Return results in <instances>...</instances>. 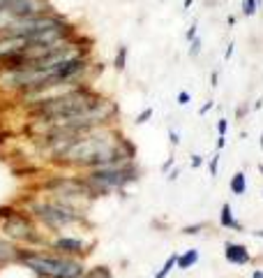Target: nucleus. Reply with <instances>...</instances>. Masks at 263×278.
Wrapping results in <instances>:
<instances>
[{
	"mask_svg": "<svg viewBox=\"0 0 263 278\" xmlns=\"http://www.w3.org/2000/svg\"><path fill=\"white\" fill-rule=\"evenodd\" d=\"M196 35H199V26H196V21H194V23L187 28V33H185V37H187V42H192Z\"/></svg>",
	"mask_w": 263,
	"mask_h": 278,
	"instance_id": "19",
	"label": "nucleus"
},
{
	"mask_svg": "<svg viewBox=\"0 0 263 278\" xmlns=\"http://www.w3.org/2000/svg\"><path fill=\"white\" fill-rule=\"evenodd\" d=\"M252 278H263V271H254V273H252Z\"/></svg>",
	"mask_w": 263,
	"mask_h": 278,
	"instance_id": "33",
	"label": "nucleus"
},
{
	"mask_svg": "<svg viewBox=\"0 0 263 278\" xmlns=\"http://www.w3.org/2000/svg\"><path fill=\"white\" fill-rule=\"evenodd\" d=\"M176 262H178V255H176V253H173V255H169V260H166V262H164V267L159 269L157 273H155V278H166V276H169L171 271H173Z\"/></svg>",
	"mask_w": 263,
	"mask_h": 278,
	"instance_id": "14",
	"label": "nucleus"
},
{
	"mask_svg": "<svg viewBox=\"0 0 263 278\" xmlns=\"http://www.w3.org/2000/svg\"><path fill=\"white\" fill-rule=\"evenodd\" d=\"M224 258L228 260L231 264H247L249 260H252V255H249V250L243 246V243H226V250H224Z\"/></svg>",
	"mask_w": 263,
	"mask_h": 278,
	"instance_id": "8",
	"label": "nucleus"
},
{
	"mask_svg": "<svg viewBox=\"0 0 263 278\" xmlns=\"http://www.w3.org/2000/svg\"><path fill=\"white\" fill-rule=\"evenodd\" d=\"M199 54H201V37L196 35L192 42H189V56H194V58H196Z\"/></svg>",
	"mask_w": 263,
	"mask_h": 278,
	"instance_id": "16",
	"label": "nucleus"
},
{
	"mask_svg": "<svg viewBox=\"0 0 263 278\" xmlns=\"http://www.w3.org/2000/svg\"><path fill=\"white\" fill-rule=\"evenodd\" d=\"M16 253H19V248H16L14 243L5 241V239H0V264L7 262V260H14Z\"/></svg>",
	"mask_w": 263,
	"mask_h": 278,
	"instance_id": "10",
	"label": "nucleus"
},
{
	"mask_svg": "<svg viewBox=\"0 0 263 278\" xmlns=\"http://www.w3.org/2000/svg\"><path fill=\"white\" fill-rule=\"evenodd\" d=\"M3 232H5L10 239H14V241H30V243L40 241V234H37V230L33 228L30 218L23 216L21 211L3 222Z\"/></svg>",
	"mask_w": 263,
	"mask_h": 278,
	"instance_id": "6",
	"label": "nucleus"
},
{
	"mask_svg": "<svg viewBox=\"0 0 263 278\" xmlns=\"http://www.w3.org/2000/svg\"><path fill=\"white\" fill-rule=\"evenodd\" d=\"M113 67H115V70H118V72H123L125 67H127V46H120V49L115 51Z\"/></svg>",
	"mask_w": 263,
	"mask_h": 278,
	"instance_id": "13",
	"label": "nucleus"
},
{
	"mask_svg": "<svg viewBox=\"0 0 263 278\" xmlns=\"http://www.w3.org/2000/svg\"><path fill=\"white\" fill-rule=\"evenodd\" d=\"M217 160H219L217 156H215L213 160H210V176H217Z\"/></svg>",
	"mask_w": 263,
	"mask_h": 278,
	"instance_id": "24",
	"label": "nucleus"
},
{
	"mask_svg": "<svg viewBox=\"0 0 263 278\" xmlns=\"http://www.w3.org/2000/svg\"><path fill=\"white\" fill-rule=\"evenodd\" d=\"M192 3H194V0H183V7H185V10H189V7H192Z\"/></svg>",
	"mask_w": 263,
	"mask_h": 278,
	"instance_id": "31",
	"label": "nucleus"
},
{
	"mask_svg": "<svg viewBox=\"0 0 263 278\" xmlns=\"http://www.w3.org/2000/svg\"><path fill=\"white\" fill-rule=\"evenodd\" d=\"M258 12L256 0H243V16H254Z\"/></svg>",
	"mask_w": 263,
	"mask_h": 278,
	"instance_id": "15",
	"label": "nucleus"
},
{
	"mask_svg": "<svg viewBox=\"0 0 263 278\" xmlns=\"http://www.w3.org/2000/svg\"><path fill=\"white\" fill-rule=\"evenodd\" d=\"M203 228H206L203 222H199V225H189V228H185L183 232H185V234H199V232H201V230H203Z\"/></svg>",
	"mask_w": 263,
	"mask_h": 278,
	"instance_id": "21",
	"label": "nucleus"
},
{
	"mask_svg": "<svg viewBox=\"0 0 263 278\" xmlns=\"http://www.w3.org/2000/svg\"><path fill=\"white\" fill-rule=\"evenodd\" d=\"M213 107H215V105H213V100H208L203 107H201V111H199V114H201V116H206V114H208V111L213 109Z\"/></svg>",
	"mask_w": 263,
	"mask_h": 278,
	"instance_id": "25",
	"label": "nucleus"
},
{
	"mask_svg": "<svg viewBox=\"0 0 263 278\" xmlns=\"http://www.w3.org/2000/svg\"><path fill=\"white\" fill-rule=\"evenodd\" d=\"M176 100H178V105H183V107H185V105H189V100H192V95H189L187 91H180Z\"/></svg>",
	"mask_w": 263,
	"mask_h": 278,
	"instance_id": "20",
	"label": "nucleus"
},
{
	"mask_svg": "<svg viewBox=\"0 0 263 278\" xmlns=\"http://www.w3.org/2000/svg\"><path fill=\"white\" fill-rule=\"evenodd\" d=\"M150 118H153V107H145L139 116H136V123H139V125H143V123H148Z\"/></svg>",
	"mask_w": 263,
	"mask_h": 278,
	"instance_id": "17",
	"label": "nucleus"
},
{
	"mask_svg": "<svg viewBox=\"0 0 263 278\" xmlns=\"http://www.w3.org/2000/svg\"><path fill=\"white\" fill-rule=\"evenodd\" d=\"M178 174H180V172H178V169H173V172H171V174H169V181H173V179H176V176H178Z\"/></svg>",
	"mask_w": 263,
	"mask_h": 278,
	"instance_id": "32",
	"label": "nucleus"
},
{
	"mask_svg": "<svg viewBox=\"0 0 263 278\" xmlns=\"http://www.w3.org/2000/svg\"><path fill=\"white\" fill-rule=\"evenodd\" d=\"M201 162H203V158H201V156H192V167H194V169L201 167Z\"/></svg>",
	"mask_w": 263,
	"mask_h": 278,
	"instance_id": "27",
	"label": "nucleus"
},
{
	"mask_svg": "<svg viewBox=\"0 0 263 278\" xmlns=\"http://www.w3.org/2000/svg\"><path fill=\"white\" fill-rule=\"evenodd\" d=\"M245 190H247V179H245L243 172H238L231 179V192L233 195H245Z\"/></svg>",
	"mask_w": 263,
	"mask_h": 278,
	"instance_id": "12",
	"label": "nucleus"
},
{
	"mask_svg": "<svg viewBox=\"0 0 263 278\" xmlns=\"http://www.w3.org/2000/svg\"><path fill=\"white\" fill-rule=\"evenodd\" d=\"M256 3H258V7H261V3H263V0H256Z\"/></svg>",
	"mask_w": 263,
	"mask_h": 278,
	"instance_id": "37",
	"label": "nucleus"
},
{
	"mask_svg": "<svg viewBox=\"0 0 263 278\" xmlns=\"http://www.w3.org/2000/svg\"><path fill=\"white\" fill-rule=\"evenodd\" d=\"M226 23H228V28H233V26H236V16L228 14V16H226Z\"/></svg>",
	"mask_w": 263,
	"mask_h": 278,
	"instance_id": "29",
	"label": "nucleus"
},
{
	"mask_svg": "<svg viewBox=\"0 0 263 278\" xmlns=\"http://www.w3.org/2000/svg\"><path fill=\"white\" fill-rule=\"evenodd\" d=\"M169 139H171V144H173V146H178V144H180L178 132H176V130H169Z\"/></svg>",
	"mask_w": 263,
	"mask_h": 278,
	"instance_id": "26",
	"label": "nucleus"
},
{
	"mask_svg": "<svg viewBox=\"0 0 263 278\" xmlns=\"http://www.w3.org/2000/svg\"><path fill=\"white\" fill-rule=\"evenodd\" d=\"M256 237H263V230H258V232H256Z\"/></svg>",
	"mask_w": 263,
	"mask_h": 278,
	"instance_id": "35",
	"label": "nucleus"
},
{
	"mask_svg": "<svg viewBox=\"0 0 263 278\" xmlns=\"http://www.w3.org/2000/svg\"><path fill=\"white\" fill-rule=\"evenodd\" d=\"M219 225L222 228H231V230H243V225H240L238 220L233 218V211H231V204H224L222 207V213H219Z\"/></svg>",
	"mask_w": 263,
	"mask_h": 278,
	"instance_id": "9",
	"label": "nucleus"
},
{
	"mask_svg": "<svg viewBox=\"0 0 263 278\" xmlns=\"http://www.w3.org/2000/svg\"><path fill=\"white\" fill-rule=\"evenodd\" d=\"M226 130H228V121L226 118H219L217 121V132L219 135H226Z\"/></svg>",
	"mask_w": 263,
	"mask_h": 278,
	"instance_id": "22",
	"label": "nucleus"
},
{
	"mask_svg": "<svg viewBox=\"0 0 263 278\" xmlns=\"http://www.w3.org/2000/svg\"><path fill=\"white\" fill-rule=\"evenodd\" d=\"M136 179H139V169H136L132 162H125V165L93 169V172L85 176V183H88L90 190L95 192V197H100V195H109L111 190H120V188L134 183Z\"/></svg>",
	"mask_w": 263,
	"mask_h": 278,
	"instance_id": "3",
	"label": "nucleus"
},
{
	"mask_svg": "<svg viewBox=\"0 0 263 278\" xmlns=\"http://www.w3.org/2000/svg\"><path fill=\"white\" fill-rule=\"evenodd\" d=\"M233 51H236V44L231 42V44L226 46V51H224V61H231V56H233Z\"/></svg>",
	"mask_w": 263,
	"mask_h": 278,
	"instance_id": "23",
	"label": "nucleus"
},
{
	"mask_svg": "<svg viewBox=\"0 0 263 278\" xmlns=\"http://www.w3.org/2000/svg\"><path fill=\"white\" fill-rule=\"evenodd\" d=\"M33 213H35L40 220H44L49 228L60 230L65 225H72V222L81 220V216L70 207L67 202H42L33 207Z\"/></svg>",
	"mask_w": 263,
	"mask_h": 278,
	"instance_id": "4",
	"label": "nucleus"
},
{
	"mask_svg": "<svg viewBox=\"0 0 263 278\" xmlns=\"http://www.w3.org/2000/svg\"><path fill=\"white\" fill-rule=\"evenodd\" d=\"M16 260L42 278H79L83 276V264L67 255L35 253V250H19Z\"/></svg>",
	"mask_w": 263,
	"mask_h": 278,
	"instance_id": "2",
	"label": "nucleus"
},
{
	"mask_svg": "<svg viewBox=\"0 0 263 278\" xmlns=\"http://www.w3.org/2000/svg\"><path fill=\"white\" fill-rule=\"evenodd\" d=\"M0 12H7L12 19H25V16L53 12V5L49 0H5Z\"/></svg>",
	"mask_w": 263,
	"mask_h": 278,
	"instance_id": "5",
	"label": "nucleus"
},
{
	"mask_svg": "<svg viewBox=\"0 0 263 278\" xmlns=\"http://www.w3.org/2000/svg\"><path fill=\"white\" fill-rule=\"evenodd\" d=\"M53 248H55V250H60L63 255H81V253H85V250H83L85 243L81 241V239H72V237H60V239H55V241H53Z\"/></svg>",
	"mask_w": 263,
	"mask_h": 278,
	"instance_id": "7",
	"label": "nucleus"
},
{
	"mask_svg": "<svg viewBox=\"0 0 263 278\" xmlns=\"http://www.w3.org/2000/svg\"><path fill=\"white\" fill-rule=\"evenodd\" d=\"M261 148H263V137H261Z\"/></svg>",
	"mask_w": 263,
	"mask_h": 278,
	"instance_id": "38",
	"label": "nucleus"
},
{
	"mask_svg": "<svg viewBox=\"0 0 263 278\" xmlns=\"http://www.w3.org/2000/svg\"><path fill=\"white\" fill-rule=\"evenodd\" d=\"M95 100H100V93L88 84H76V86L67 88L63 93H55L49 97H37L30 105V114H35L37 118H60V116H72L79 111L88 109Z\"/></svg>",
	"mask_w": 263,
	"mask_h": 278,
	"instance_id": "1",
	"label": "nucleus"
},
{
	"mask_svg": "<svg viewBox=\"0 0 263 278\" xmlns=\"http://www.w3.org/2000/svg\"><path fill=\"white\" fill-rule=\"evenodd\" d=\"M224 146H226V137L219 135V137H217V148H224Z\"/></svg>",
	"mask_w": 263,
	"mask_h": 278,
	"instance_id": "28",
	"label": "nucleus"
},
{
	"mask_svg": "<svg viewBox=\"0 0 263 278\" xmlns=\"http://www.w3.org/2000/svg\"><path fill=\"white\" fill-rule=\"evenodd\" d=\"M3 137H5V135H0V144H3V142H5V139H3Z\"/></svg>",
	"mask_w": 263,
	"mask_h": 278,
	"instance_id": "36",
	"label": "nucleus"
},
{
	"mask_svg": "<svg viewBox=\"0 0 263 278\" xmlns=\"http://www.w3.org/2000/svg\"><path fill=\"white\" fill-rule=\"evenodd\" d=\"M79 278H97V276H93V273L88 271V273H83V276H79Z\"/></svg>",
	"mask_w": 263,
	"mask_h": 278,
	"instance_id": "34",
	"label": "nucleus"
},
{
	"mask_svg": "<svg viewBox=\"0 0 263 278\" xmlns=\"http://www.w3.org/2000/svg\"><path fill=\"white\" fill-rule=\"evenodd\" d=\"M16 209L14 207H0V218H3V220H7V218H12V216H16Z\"/></svg>",
	"mask_w": 263,
	"mask_h": 278,
	"instance_id": "18",
	"label": "nucleus"
},
{
	"mask_svg": "<svg viewBox=\"0 0 263 278\" xmlns=\"http://www.w3.org/2000/svg\"><path fill=\"white\" fill-rule=\"evenodd\" d=\"M199 262V250H187L185 255H178V262H176V267L178 269H189L192 264H196Z\"/></svg>",
	"mask_w": 263,
	"mask_h": 278,
	"instance_id": "11",
	"label": "nucleus"
},
{
	"mask_svg": "<svg viewBox=\"0 0 263 278\" xmlns=\"http://www.w3.org/2000/svg\"><path fill=\"white\" fill-rule=\"evenodd\" d=\"M210 86H217V72H213V74H210Z\"/></svg>",
	"mask_w": 263,
	"mask_h": 278,
	"instance_id": "30",
	"label": "nucleus"
}]
</instances>
